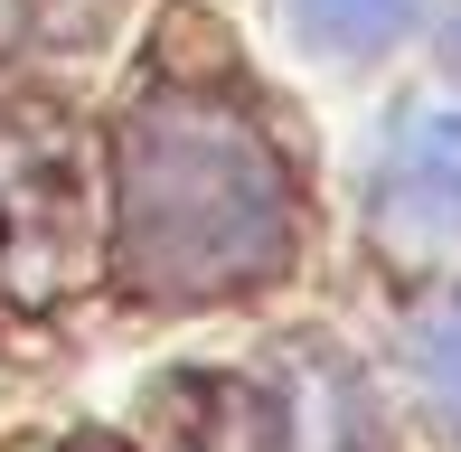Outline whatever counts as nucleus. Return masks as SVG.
Segmentation results:
<instances>
[{"label":"nucleus","instance_id":"obj_5","mask_svg":"<svg viewBox=\"0 0 461 452\" xmlns=\"http://www.w3.org/2000/svg\"><path fill=\"white\" fill-rule=\"evenodd\" d=\"M104 29V0H0V48H67Z\"/></svg>","mask_w":461,"mask_h":452},{"label":"nucleus","instance_id":"obj_1","mask_svg":"<svg viewBox=\"0 0 461 452\" xmlns=\"http://www.w3.org/2000/svg\"><path fill=\"white\" fill-rule=\"evenodd\" d=\"M113 255L151 302H217L283 274L292 179L274 141L188 95L141 104L113 151Z\"/></svg>","mask_w":461,"mask_h":452},{"label":"nucleus","instance_id":"obj_4","mask_svg":"<svg viewBox=\"0 0 461 452\" xmlns=\"http://www.w3.org/2000/svg\"><path fill=\"white\" fill-rule=\"evenodd\" d=\"M188 405L207 415V434H188V452H283V405L264 386H179Z\"/></svg>","mask_w":461,"mask_h":452},{"label":"nucleus","instance_id":"obj_3","mask_svg":"<svg viewBox=\"0 0 461 452\" xmlns=\"http://www.w3.org/2000/svg\"><path fill=\"white\" fill-rule=\"evenodd\" d=\"M292 29L311 38V48L330 57H376L395 48V38H414V19H424V0H283Z\"/></svg>","mask_w":461,"mask_h":452},{"label":"nucleus","instance_id":"obj_6","mask_svg":"<svg viewBox=\"0 0 461 452\" xmlns=\"http://www.w3.org/2000/svg\"><path fill=\"white\" fill-rule=\"evenodd\" d=\"M424 386L443 396V415H461V302L424 330Z\"/></svg>","mask_w":461,"mask_h":452},{"label":"nucleus","instance_id":"obj_2","mask_svg":"<svg viewBox=\"0 0 461 452\" xmlns=\"http://www.w3.org/2000/svg\"><path fill=\"white\" fill-rule=\"evenodd\" d=\"M376 226L405 255H452L461 245V113H424L386 160V198Z\"/></svg>","mask_w":461,"mask_h":452}]
</instances>
